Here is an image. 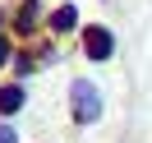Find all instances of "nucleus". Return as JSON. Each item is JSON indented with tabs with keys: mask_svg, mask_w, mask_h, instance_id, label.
<instances>
[{
	"mask_svg": "<svg viewBox=\"0 0 152 143\" xmlns=\"http://www.w3.org/2000/svg\"><path fill=\"white\" fill-rule=\"evenodd\" d=\"M5 56H10V42H0V60H5Z\"/></svg>",
	"mask_w": 152,
	"mask_h": 143,
	"instance_id": "obj_6",
	"label": "nucleus"
},
{
	"mask_svg": "<svg viewBox=\"0 0 152 143\" xmlns=\"http://www.w3.org/2000/svg\"><path fill=\"white\" fill-rule=\"evenodd\" d=\"M23 106V88H0V115H14Z\"/></svg>",
	"mask_w": 152,
	"mask_h": 143,
	"instance_id": "obj_3",
	"label": "nucleus"
},
{
	"mask_svg": "<svg viewBox=\"0 0 152 143\" xmlns=\"http://www.w3.org/2000/svg\"><path fill=\"white\" fill-rule=\"evenodd\" d=\"M51 28H56V32H69V28H74V5H60V10L51 14Z\"/></svg>",
	"mask_w": 152,
	"mask_h": 143,
	"instance_id": "obj_4",
	"label": "nucleus"
},
{
	"mask_svg": "<svg viewBox=\"0 0 152 143\" xmlns=\"http://www.w3.org/2000/svg\"><path fill=\"white\" fill-rule=\"evenodd\" d=\"M83 46H88V56H92V60H106V56H111V46H115V42H111V32H106V28H88Z\"/></svg>",
	"mask_w": 152,
	"mask_h": 143,
	"instance_id": "obj_2",
	"label": "nucleus"
},
{
	"mask_svg": "<svg viewBox=\"0 0 152 143\" xmlns=\"http://www.w3.org/2000/svg\"><path fill=\"white\" fill-rule=\"evenodd\" d=\"M0 143H14V129H10V125H0Z\"/></svg>",
	"mask_w": 152,
	"mask_h": 143,
	"instance_id": "obj_5",
	"label": "nucleus"
},
{
	"mask_svg": "<svg viewBox=\"0 0 152 143\" xmlns=\"http://www.w3.org/2000/svg\"><path fill=\"white\" fill-rule=\"evenodd\" d=\"M97 111H102V102H97V88L92 83H74V120L92 125Z\"/></svg>",
	"mask_w": 152,
	"mask_h": 143,
	"instance_id": "obj_1",
	"label": "nucleus"
}]
</instances>
